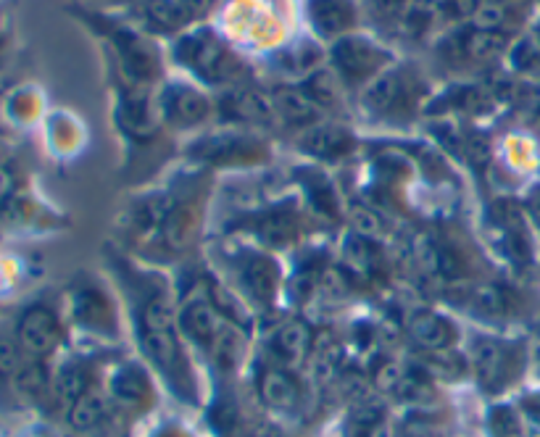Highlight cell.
Returning a JSON list of instances; mask_svg holds the SVG:
<instances>
[{
    "label": "cell",
    "mask_w": 540,
    "mask_h": 437,
    "mask_svg": "<svg viewBox=\"0 0 540 437\" xmlns=\"http://www.w3.org/2000/svg\"><path fill=\"white\" fill-rule=\"evenodd\" d=\"M309 22L324 40L353 35L359 22V8L353 0H309Z\"/></svg>",
    "instance_id": "cell-10"
},
{
    "label": "cell",
    "mask_w": 540,
    "mask_h": 437,
    "mask_svg": "<svg viewBox=\"0 0 540 437\" xmlns=\"http://www.w3.org/2000/svg\"><path fill=\"white\" fill-rule=\"evenodd\" d=\"M346 261L353 272H359L361 277H372L380 272V251L369 237L353 235L346 240Z\"/></svg>",
    "instance_id": "cell-31"
},
{
    "label": "cell",
    "mask_w": 540,
    "mask_h": 437,
    "mask_svg": "<svg viewBox=\"0 0 540 437\" xmlns=\"http://www.w3.org/2000/svg\"><path fill=\"white\" fill-rule=\"evenodd\" d=\"M253 230H256V235H259L269 248H288L290 243H296L298 222L290 211L277 208V211H269V214L259 216L256 224H253Z\"/></svg>",
    "instance_id": "cell-26"
},
{
    "label": "cell",
    "mask_w": 540,
    "mask_h": 437,
    "mask_svg": "<svg viewBox=\"0 0 540 437\" xmlns=\"http://www.w3.org/2000/svg\"><path fill=\"white\" fill-rule=\"evenodd\" d=\"M195 224V208L188 206V203H180V206H172V211L166 214V219L161 222L159 232V243L164 251H182L185 243L190 240V232H193Z\"/></svg>",
    "instance_id": "cell-25"
},
{
    "label": "cell",
    "mask_w": 540,
    "mask_h": 437,
    "mask_svg": "<svg viewBox=\"0 0 540 437\" xmlns=\"http://www.w3.org/2000/svg\"><path fill=\"white\" fill-rule=\"evenodd\" d=\"M425 85L411 69H385L375 82L364 87V108L372 116H409L417 108Z\"/></svg>",
    "instance_id": "cell-3"
},
{
    "label": "cell",
    "mask_w": 540,
    "mask_h": 437,
    "mask_svg": "<svg viewBox=\"0 0 540 437\" xmlns=\"http://www.w3.org/2000/svg\"><path fill=\"white\" fill-rule=\"evenodd\" d=\"M140 343L148 359L159 366L161 372L169 377H182V345L177 330H151V327H140Z\"/></svg>",
    "instance_id": "cell-17"
},
{
    "label": "cell",
    "mask_w": 540,
    "mask_h": 437,
    "mask_svg": "<svg viewBox=\"0 0 540 437\" xmlns=\"http://www.w3.org/2000/svg\"><path fill=\"white\" fill-rule=\"evenodd\" d=\"M22 364L24 348L19 345L16 335H3V332H0V382L14 380Z\"/></svg>",
    "instance_id": "cell-33"
},
{
    "label": "cell",
    "mask_w": 540,
    "mask_h": 437,
    "mask_svg": "<svg viewBox=\"0 0 540 437\" xmlns=\"http://www.w3.org/2000/svg\"><path fill=\"white\" fill-rule=\"evenodd\" d=\"M14 390L22 395L24 401H43V398H51V387H53V374L45 364V359H24V364L19 366L14 380Z\"/></svg>",
    "instance_id": "cell-23"
},
{
    "label": "cell",
    "mask_w": 540,
    "mask_h": 437,
    "mask_svg": "<svg viewBox=\"0 0 540 437\" xmlns=\"http://www.w3.org/2000/svg\"><path fill=\"white\" fill-rule=\"evenodd\" d=\"M509 48V37L504 32H483V29L469 27L464 35L456 40V56L469 61V64H488L501 58Z\"/></svg>",
    "instance_id": "cell-18"
},
{
    "label": "cell",
    "mask_w": 540,
    "mask_h": 437,
    "mask_svg": "<svg viewBox=\"0 0 540 437\" xmlns=\"http://www.w3.org/2000/svg\"><path fill=\"white\" fill-rule=\"evenodd\" d=\"M145 16L151 27L159 32H177V29L188 27L193 16L180 6V0H148L145 3Z\"/></svg>",
    "instance_id": "cell-29"
},
{
    "label": "cell",
    "mask_w": 540,
    "mask_h": 437,
    "mask_svg": "<svg viewBox=\"0 0 540 437\" xmlns=\"http://www.w3.org/2000/svg\"><path fill=\"white\" fill-rule=\"evenodd\" d=\"M180 324L182 330L188 332L195 343L206 345V348H211L216 337H219V332L224 330L222 314H219L214 303H211L209 293L195 295V298H190V301L182 306Z\"/></svg>",
    "instance_id": "cell-14"
},
{
    "label": "cell",
    "mask_w": 540,
    "mask_h": 437,
    "mask_svg": "<svg viewBox=\"0 0 540 437\" xmlns=\"http://www.w3.org/2000/svg\"><path fill=\"white\" fill-rule=\"evenodd\" d=\"M259 395L269 409L293 411L301 401V385L285 366H269L259 377Z\"/></svg>",
    "instance_id": "cell-16"
},
{
    "label": "cell",
    "mask_w": 540,
    "mask_h": 437,
    "mask_svg": "<svg viewBox=\"0 0 540 437\" xmlns=\"http://www.w3.org/2000/svg\"><path fill=\"white\" fill-rule=\"evenodd\" d=\"M211 353H214L216 364L222 366V369H232V366L238 364L240 359V335L232 327H224L219 332V337L211 345Z\"/></svg>",
    "instance_id": "cell-34"
},
{
    "label": "cell",
    "mask_w": 540,
    "mask_h": 437,
    "mask_svg": "<svg viewBox=\"0 0 540 437\" xmlns=\"http://www.w3.org/2000/svg\"><path fill=\"white\" fill-rule=\"evenodd\" d=\"M490 432L493 437H522V424L512 409H496L490 414Z\"/></svg>",
    "instance_id": "cell-35"
},
{
    "label": "cell",
    "mask_w": 540,
    "mask_h": 437,
    "mask_svg": "<svg viewBox=\"0 0 540 437\" xmlns=\"http://www.w3.org/2000/svg\"><path fill=\"white\" fill-rule=\"evenodd\" d=\"M277 66H280L282 74H288V77L309 79L311 74L322 69V51H319V45L314 43L288 45V48L277 56Z\"/></svg>",
    "instance_id": "cell-28"
},
{
    "label": "cell",
    "mask_w": 540,
    "mask_h": 437,
    "mask_svg": "<svg viewBox=\"0 0 540 437\" xmlns=\"http://www.w3.org/2000/svg\"><path fill=\"white\" fill-rule=\"evenodd\" d=\"M401 435L404 437H432L435 435V422L425 414H414L411 419H406L404 427H401Z\"/></svg>",
    "instance_id": "cell-38"
},
{
    "label": "cell",
    "mask_w": 540,
    "mask_h": 437,
    "mask_svg": "<svg viewBox=\"0 0 540 437\" xmlns=\"http://www.w3.org/2000/svg\"><path fill=\"white\" fill-rule=\"evenodd\" d=\"M459 301L477 314L498 316L509 311V293L496 282H464L459 290Z\"/></svg>",
    "instance_id": "cell-22"
},
{
    "label": "cell",
    "mask_w": 540,
    "mask_h": 437,
    "mask_svg": "<svg viewBox=\"0 0 540 437\" xmlns=\"http://www.w3.org/2000/svg\"><path fill=\"white\" fill-rule=\"evenodd\" d=\"M472 369L480 385L496 390L512 377V351L498 340H475L472 345Z\"/></svg>",
    "instance_id": "cell-13"
},
{
    "label": "cell",
    "mask_w": 540,
    "mask_h": 437,
    "mask_svg": "<svg viewBox=\"0 0 540 437\" xmlns=\"http://www.w3.org/2000/svg\"><path fill=\"white\" fill-rule=\"evenodd\" d=\"M303 185H306V193H309L311 206L317 208L319 214H324V216L338 214V198H335V190H332L327 177H322V174H311V180H306Z\"/></svg>",
    "instance_id": "cell-32"
},
{
    "label": "cell",
    "mask_w": 540,
    "mask_h": 437,
    "mask_svg": "<svg viewBox=\"0 0 540 437\" xmlns=\"http://www.w3.org/2000/svg\"><path fill=\"white\" fill-rule=\"evenodd\" d=\"M272 103L280 122L296 124V127H303V129L319 124L324 116L322 108L311 101V95L303 90V85L301 87H293V85L274 87Z\"/></svg>",
    "instance_id": "cell-15"
},
{
    "label": "cell",
    "mask_w": 540,
    "mask_h": 437,
    "mask_svg": "<svg viewBox=\"0 0 540 437\" xmlns=\"http://www.w3.org/2000/svg\"><path fill=\"white\" fill-rule=\"evenodd\" d=\"M332 69L348 87H361L375 82L390 64V51L367 35H346L332 43Z\"/></svg>",
    "instance_id": "cell-2"
},
{
    "label": "cell",
    "mask_w": 540,
    "mask_h": 437,
    "mask_svg": "<svg viewBox=\"0 0 540 437\" xmlns=\"http://www.w3.org/2000/svg\"><path fill=\"white\" fill-rule=\"evenodd\" d=\"M61 437H82L80 432H74V435H61Z\"/></svg>",
    "instance_id": "cell-40"
},
{
    "label": "cell",
    "mask_w": 540,
    "mask_h": 437,
    "mask_svg": "<svg viewBox=\"0 0 540 437\" xmlns=\"http://www.w3.org/2000/svg\"><path fill=\"white\" fill-rule=\"evenodd\" d=\"M190 156L198 161H209V164L230 166V164H251L256 158L264 156L261 145L245 135L235 132H224V135H211L198 140Z\"/></svg>",
    "instance_id": "cell-8"
},
{
    "label": "cell",
    "mask_w": 540,
    "mask_h": 437,
    "mask_svg": "<svg viewBox=\"0 0 540 437\" xmlns=\"http://www.w3.org/2000/svg\"><path fill=\"white\" fill-rule=\"evenodd\" d=\"M235 269H238L240 285H243V290L251 295L253 301H272L277 287H280V266H277L272 256L261 251H245L235 261Z\"/></svg>",
    "instance_id": "cell-9"
},
{
    "label": "cell",
    "mask_w": 540,
    "mask_h": 437,
    "mask_svg": "<svg viewBox=\"0 0 540 437\" xmlns=\"http://www.w3.org/2000/svg\"><path fill=\"white\" fill-rule=\"evenodd\" d=\"M230 437H248V435H235V432H232V435Z\"/></svg>",
    "instance_id": "cell-41"
},
{
    "label": "cell",
    "mask_w": 540,
    "mask_h": 437,
    "mask_svg": "<svg viewBox=\"0 0 540 437\" xmlns=\"http://www.w3.org/2000/svg\"><path fill=\"white\" fill-rule=\"evenodd\" d=\"M406 332L414 340V345L427 353L454 351L456 340H459L456 324L446 314L432 309L411 311L409 319H406Z\"/></svg>",
    "instance_id": "cell-7"
},
{
    "label": "cell",
    "mask_w": 540,
    "mask_h": 437,
    "mask_svg": "<svg viewBox=\"0 0 540 437\" xmlns=\"http://www.w3.org/2000/svg\"><path fill=\"white\" fill-rule=\"evenodd\" d=\"M340 85L343 82L338 79V74L324 72V69L314 72L309 79H303V90L311 95V101L317 103L322 111L340 108Z\"/></svg>",
    "instance_id": "cell-30"
},
{
    "label": "cell",
    "mask_w": 540,
    "mask_h": 437,
    "mask_svg": "<svg viewBox=\"0 0 540 437\" xmlns=\"http://www.w3.org/2000/svg\"><path fill=\"white\" fill-rule=\"evenodd\" d=\"M161 114H164L166 124H172L177 129H188L209 119L211 101L201 90L174 82V85H166L164 95H161Z\"/></svg>",
    "instance_id": "cell-6"
},
{
    "label": "cell",
    "mask_w": 540,
    "mask_h": 437,
    "mask_svg": "<svg viewBox=\"0 0 540 437\" xmlns=\"http://www.w3.org/2000/svg\"><path fill=\"white\" fill-rule=\"evenodd\" d=\"M298 148L306 156L319 158V161H338V158H346L356 148V140L340 124L319 122L314 127L303 129V135L298 137Z\"/></svg>",
    "instance_id": "cell-11"
},
{
    "label": "cell",
    "mask_w": 540,
    "mask_h": 437,
    "mask_svg": "<svg viewBox=\"0 0 540 437\" xmlns=\"http://www.w3.org/2000/svg\"><path fill=\"white\" fill-rule=\"evenodd\" d=\"M151 380L137 364L122 366L111 380V401L124 409H143L151 401Z\"/></svg>",
    "instance_id": "cell-19"
},
{
    "label": "cell",
    "mask_w": 540,
    "mask_h": 437,
    "mask_svg": "<svg viewBox=\"0 0 540 437\" xmlns=\"http://www.w3.org/2000/svg\"><path fill=\"white\" fill-rule=\"evenodd\" d=\"M16 340L32 359H48L64 340V327L51 306H29L16 322Z\"/></svg>",
    "instance_id": "cell-4"
},
{
    "label": "cell",
    "mask_w": 540,
    "mask_h": 437,
    "mask_svg": "<svg viewBox=\"0 0 540 437\" xmlns=\"http://www.w3.org/2000/svg\"><path fill=\"white\" fill-rule=\"evenodd\" d=\"M348 437H388L385 430V409L375 398H364L361 395L356 406L351 409V416L346 422Z\"/></svg>",
    "instance_id": "cell-24"
},
{
    "label": "cell",
    "mask_w": 540,
    "mask_h": 437,
    "mask_svg": "<svg viewBox=\"0 0 540 437\" xmlns=\"http://www.w3.org/2000/svg\"><path fill=\"white\" fill-rule=\"evenodd\" d=\"M224 119L240 124H274L280 122L277 119V111H274L272 95L261 93L251 85H232L227 93L222 95L219 101Z\"/></svg>",
    "instance_id": "cell-5"
},
{
    "label": "cell",
    "mask_w": 540,
    "mask_h": 437,
    "mask_svg": "<svg viewBox=\"0 0 540 437\" xmlns=\"http://www.w3.org/2000/svg\"><path fill=\"white\" fill-rule=\"evenodd\" d=\"M108 414H111V395H103L98 390H87L80 401L66 411V422H69L74 432L87 435V432L98 430L101 424H106Z\"/></svg>",
    "instance_id": "cell-20"
},
{
    "label": "cell",
    "mask_w": 540,
    "mask_h": 437,
    "mask_svg": "<svg viewBox=\"0 0 540 437\" xmlns=\"http://www.w3.org/2000/svg\"><path fill=\"white\" fill-rule=\"evenodd\" d=\"M353 230H359L361 237H369V240H375L377 235L382 232V222L380 216L367 211V208H359V211H353Z\"/></svg>",
    "instance_id": "cell-37"
},
{
    "label": "cell",
    "mask_w": 540,
    "mask_h": 437,
    "mask_svg": "<svg viewBox=\"0 0 540 437\" xmlns=\"http://www.w3.org/2000/svg\"><path fill=\"white\" fill-rule=\"evenodd\" d=\"M90 385H93L90 369H87L85 364H80V361H69V364L61 366L56 377H53L51 398L58 406H66V411H69L87 390H93Z\"/></svg>",
    "instance_id": "cell-21"
},
{
    "label": "cell",
    "mask_w": 540,
    "mask_h": 437,
    "mask_svg": "<svg viewBox=\"0 0 540 437\" xmlns=\"http://www.w3.org/2000/svg\"><path fill=\"white\" fill-rule=\"evenodd\" d=\"M311 348H314V332L303 319H288L274 330L272 353L277 366L296 369L303 361L311 359Z\"/></svg>",
    "instance_id": "cell-12"
},
{
    "label": "cell",
    "mask_w": 540,
    "mask_h": 437,
    "mask_svg": "<svg viewBox=\"0 0 540 437\" xmlns=\"http://www.w3.org/2000/svg\"><path fill=\"white\" fill-rule=\"evenodd\" d=\"M174 53L180 58V64L188 66L190 72L198 74L203 82H211V85L235 82L243 72L238 56L211 29H195V32L182 35L177 40Z\"/></svg>",
    "instance_id": "cell-1"
},
{
    "label": "cell",
    "mask_w": 540,
    "mask_h": 437,
    "mask_svg": "<svg viewBox=\"0 0 540 437\" xmlns=\"http://www.w3.org/2000/svg\"><path fill=\"white\" fill-rule=\"evenodd\" d=\"M74 309H77V319H80L82 324H87V327H95V330L114 327L111 303H108V298L98 287H85V290L74 295Z\"/></svg>",
    "instance_id": "cell-27"
},
{
    "label": "cell",
    "mask_w": 540,
    "mask_h": 437,
    "mask_svg": "<svg viewBox=\"0 0 540 437\" xmlns=\"http://www.w3.org/2000/svg\"><path fill=\"white\" fill-rule=\"evenodd\" d=\"M216 0H180V6L188 11L193 19H198V16H206L214 8Z\"/></svg>",
    "instance_id": "cell-39"
},
{
    "label": "cell",
    "mask_w": 540,
    "mask_h": 437,
    "mask_svg": "<svg viewBox=\"0 0 540 437\" xmlns=\"http://www.w3.org/2000/svg\"><path fill=\"white\" fill-rule=\"evenodd\" d=\"M367 8L375 14V19H404L406 8L411 6V0H364Z\"/></svg>",
    "instance_id": "cell-36"
}]
</instances>
